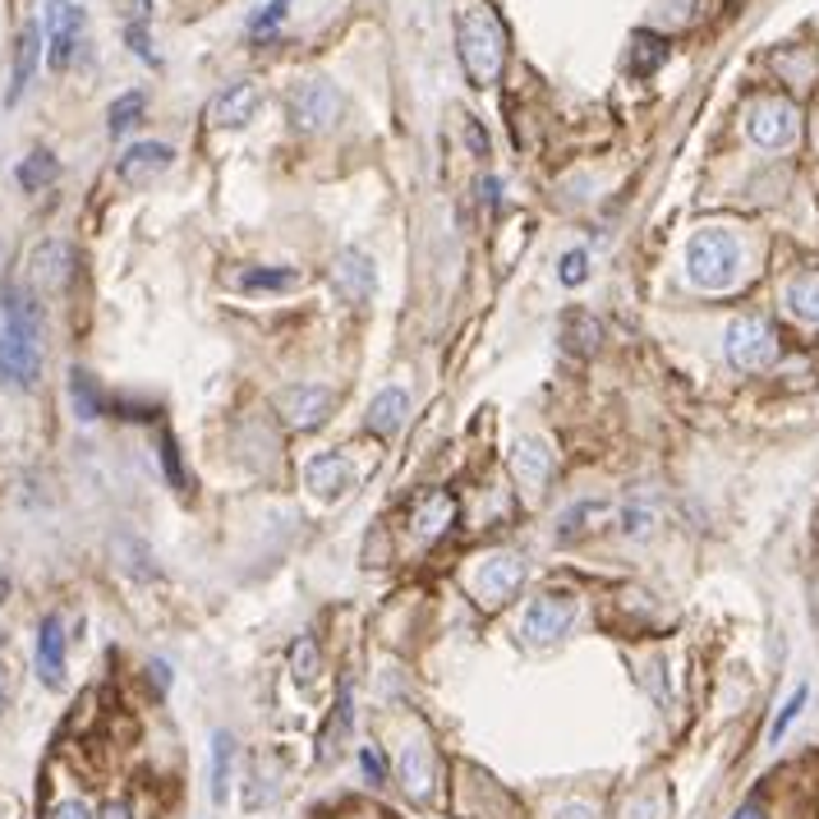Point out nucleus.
I'll return each instance as SVG.
<instances>
[{
    "label": "nucleus",
    "mask_w": 819,
    "mask_h": 819,
    "mask_svg": "<svg viewBox=\"0 0 819 819\" xmlns=\"http://www.w3.org/2000/svg\"><path fill=\"white\" fill-rule=\"evenodd\" d=\"M456 47H460V65L470 74L475 87H493L502 79L506 65V28L493 5H470L456 19Z\"/></svg>",
    "instance_id": "1"
},
{
    "label": "nucleus",
    "mask_w": 819,
    "mask_h": 819,
    "mask_svg": "<svg viewBox=\"0 0 819 819\" xmlns=\"http://www.w3.org/2000/svg\"><path fill=\"white\" fill-rule=\"evenodd\" d=\"M686 277L700 291H733L741 277V239L733 231H695L686 245Z\"/></svg>",
    "instance_id": "2"
},
{
    "label": "nucleus",
    "mask_w": 819,
    "mask_h": 819,
    "mask_svg": "<svg viewBox=\"0 0 819 819\" xmlns=\"http://www.w3.org/2000/svg\"><path fill=\"white\" fill-rule=\"evenodd\" d=\"M525 575H529V566H525V558L520 552H506V548H498V552H483V558H475V566L465 571V585H470V599L479 604V608H506L520 594V585H525Z\"/></svg>",
    "instance_id": "3"
},
{
    "label": "nucleus",
    "mask_w": 819,
    "mask_h": 819,
    "mask_svg": "<svg viewBox=\"0 0 819 819\" xmlns=\"http://www.w3.org/2000/svg\"><path fill=\"white\" fill-rule=\"evenodd\" d=\"M723 350H727V364L741 368V373H760L779 360V337H773V327L756 314L746 318H733L723 331Z\"/></svg>",
    "instance_id": "4"
},
{
    "label": "nucleus",
    "mask_w": 819,
    "mask_h": 819,
    "mask_svg": "<svg viewBox=\"0 0 819 819\" xmlns=\"http://www.w3.org/2000/svg\"><path fill=\"white\" fill-rule=\"evenodd\" d=\"M571 627H575V599L566 589H548L539 599H529L525 622H520L529 645H558Z\"/></svg>",
    "instance_id": "5"
},
{
    "label": "nucleus",
    "mask_w": 819,
    "mask_h": 819,
    "mask_svg": "<svg viewBox=\"0 0 819 819\" xmlns=\"http://www.w3.org/2000/svg\"><path fill=\"white\" fill-rule=\"evenodd\" d=\"M331 406H337V391L323 387V383H295V387H281L277 391V414L291 429H300V433L323 429Z\"/></svg>",
    "instance_id": "6"
},
{
    "label": "nucleus",
    "mask_w": 819,
    "mask_h": 819,
    "mask_svg": "<svg viewBox=\"0 0 819 819\" xmlns=\"http://www.w3.org/2000/svg\"><path fill=\"white\" fill-rule=\"evenodd\" d=\"M42 331L24 327V323H5V337H0V378L28 387L42 373V350H37Z\"/></svg>",
    "instance_id": "7"
},
{
    "label": "nucleus",
    "mask_w": 819,
    "mask_h": 819,
    "mask_svg": "<svg viewBox=\"0 0 819 819\" xmlns=\"http://www.w3.org/2000/svg\"><path fill=\"white\" fill-rule=\"evenodd\" d=\"M83 10L74 0H47V14H42V33H47V51H51V65L65 70V65L74 60V51L83 47Z\"/></svg>",
    "instance_id": "8"
},
{
    "label": "nucleus",
    "mask_w": 819,
    "mask_h": 819,
    "mask_svg": "<svg viewBox=\"0 0 819 819\" xmlns=\"http://www.w3.org/2000/svg\"><path fill=\"white\" fill-rule=\"evenodd\" d=\"M291 120H295V129H304V134H323V129H331L341 120V93L323 79L300 83L295 97H291Z\"/></svg>",
    "instance_id": "9"
},
{
    "label": "nucleus",
    "mask_w": 819,
    "mask_h": 819,
    "mask_svg": "<svg viewBox=\"0 0 819 819\" xmlns=\"http://www.w3.org/2000/svg\"><path fill=\"white\" fill-rule=\"evenodd\" d=\"M746 134L756 139L760 148H787L796 139V106L783 97H764L750 106V120H746Z\"/></svg>",
    "instance_id": "10"
},
{
    "label": "nucleus",
    "mask_w": 819,
    "mask_h": 819,
    "mask_svg": "<svg viewBox=\"0 0 819 819\" xmlns=\"http://www.w3.org/2000/svg\"><path fill=\"white\" fill-rule=\"evenodd\" d=\"M373 281H378V277H373V258H368V254L341 249L337 258H331V291H337L341 304H350V308L368 304Z\"/></svg>",
    "instance_id": "11"
},
{
    "label": "nucleus",
    "mask_w": 819,
    "mask_h": 819,
    "mask_svg": "<svg viewBox=\"0 0 819 819\" xmlns=\"http://www.w3.org/2000/svg\"><path fill=\"white\" fill-rule=\"evenodd\" d=\"M258 106H262L258 83H231L226 93L212 97L208 120H212L217 129H239V125H249V120L258 116Z\"/></svg>",
    "instance_id": "12"
},
{
    "label": "nucleus",
    "mask_w": 819,
    "mask_h": 819,
    "mask_svg": "<svg viewBox=\"0 0 819 819\" xmlns=\"http://www.w3.org/2000/svg\"><path fill=\"white\" fill-rule=\"evenodd\" d=\"M512 475H516V483H520L529 498L543 493V483H548V475H552V452H548L543 437L529 433V437L516 442V452H512Z\"/></svg>",
    "instance_id": "13"
},
{
    "label": "nucleus",
    "mask_w": 819,
    "mask_h": 819,
    "mask_svg": "<svg viewBox=\"0 0 819 819\" xmlns=\"http://www.w3.org/2000/svg\"><path fill=\"white\" fill-rule=\"evenodd\" d=\"M410 525H414V539H442L447 529L456 525V498L447 489H433L424 498H414L410 506Z\"/></svg>",
    "instance_id": "14"
},
{
    "label": "nucleus",
    "mask_w": 819,
    "mask_h": 819,
    "mask_svg": "<svg viewBox=\"0 0 819 819\" xmlns=\"http://www.w3.org/2000/svg\"><path fill=\"white\" fill-rule=\"evenodd\" d=\"M304 479H308V489H314L318 498L331 502V498H346L350 489H355V465H350L341 452H323V456L308 460Z\"/></svg>",
    "instance_id": "15"
},
{
    "label": "nucleus",
    "mask_w": 819,
    "mask_h": 819,
    "mask_svg": "<svg viewBox=\"0 0 819 819\" xmlns=\"http://www.w3.org/2000/svg\"><path fill=\"white\" fill-rule=\"evenodd\" d=\"M171 162H175V152L166 148V143H134L120 157V180L125 185H134V189H143V185H152L157 180L162 171H171Z\"/></svg>",
    "instance_id": "16"
},
{
    "label": "nucleus",
    "mask_w": 819,
    "mask_h": 819,
    "mask_svg": "<svg viewBox=\"0 0 819 819\" xmlns=\"http://www.w3.org/2000/svg\"><path fill=\"white\" fill-rule=\"evenodd\" d=\"M37 672L42 681L51 686H65V627H60V617L47 612L42 617V627H37Z\"/></svg>",
    "instance_id": "17"
},
{
    "label": "nucleus",
    "mask_w": 819,
    "mask_h": 819,
    "mask_svg": "<svg viewBox=\"0 0 819 819\" xmlns=\"http://www.w3.org/2000/svg\"><path fill=\"white\" fill-rule=\"evenodd\" d=\"M37 60H42V24H28L24 33H19V47H14V79H10V93H5L10 106L28 93V83L37 74Z\"/></svg>",
    "instance_id": "18"
},
{
    "label": "nucleus",
    "mask_w": 819,
    "mask_h": 819,
    "mask_svg": "<svg viewBox=\"0 0 819 819\" xmlns=\"http://www.w3.org/2000/svg\"><path fill=\"white\" fill-rule=\"evenodd\" d=\"M33 268L47 291H60V285H70V277H74V249L60 245V239H47V245L33 254Z\"/></svg>",
    "instance_id": "19"
},
{
    "label": "nucleus",
    "mask_w": 819,
    "mask_h": 819,
    "mask_svg": "<svg viewBox=\"0 0 819 819\" xmlns=\"http://www.w3.org/2000/svg\"><path fill=\"white\" fill-rule=\"evenodd\" d=\"M406 414H410L406 391H401V387H387V391H378V396L368 401V429L378 433V437H391L396 429L406 424Z\"/></svg>",
    "instance_id": "20"
},
{
    "label": "nucleus",
    "mask_w": 819,
    "mask_h": 819,
    "mask_svg": "<svg viewBox=\"0 0 819 819\" xmlns=\"http://www.w3.org/2000/svg\"><path fill=\"white\" fill-rule=\"evenodd\" d=\"M401 783H406L410 796H419V802H429V796H433L437 769H433L429 746H406V756H401Z\"/></svg>",
    "instance_id": "21"
},
{
    "label": "nucleus",
    "mask_w": 819,
    "mask_h": 819,
    "mask_svg": "<svg viewBox=\"0 0 819 819\" xmlns=\"http://www.w3.org/2000/svg\"><path fill=\"white\" fill-rule=\"evenodd\" d=\"M787 314L802 323H819V272H802L787 281Z\"/></svg>",
    "instance_id": "22"
},
{
    "label": "nucleus",
    "mask_w": 819,
    "mask_h": 819,
    "mask_svg": "<svg viewBox=\"0 0 819 819\" xmlns=\"http://www.w3.org/2000/svg\"><path fill=\"white\" fill-rule=\"evenodd\" d=\"M562 346L571 350V355H594V346H599V323H594V314L571 308V314L562 318Z\"/></svg>",
    "instance_id": "23"
},
{
    "label": "nucleus",
    "mask_w": 819,
    "mask_h": 819,
    "mask_svg": "<svg viewBox=\"0 0 819 819\" xmlns=\"http://www.w3.org/2000/svg\"><path fill=\"white\" fill-rule=\"evenodd\" d=\"M300 281H304L300 268H249V272H239V291L281 295V291H295Z\"/></svg>",
    "instance_id": "24"
},
{
    "label": "nucleus",
    "mask_w": 819,
    "mask_h": 819,
    "mask_svg": "<svg viewBox=\"0 0 819 819\" xmlns=\"http://www.w3.org/2000/svg\"><path fill=\"white\" fill-rule=\"evenodd\" d=\"M663 60H668V42H663V37H654V33H635V37H631V60H627V65H631L635 79L654 74Z\"/></svg>",
    "instance_id": "25"
},
{
    "label": "nucleus",
    "mask_w": 819,
    "mask_h": 819,
    "mask_svg": "<svg viewBox=\"0 0 819 819\" xmlns=\"http://www.w3.org/2000/svg\"><path fill=\"white\" fill-rule=\"evenodd\" d=\"M231 760H235V737L231 733H212V802L217 806H226Z\"/></svg>",
    "instance_id": "26"
},
{
    "label": "nucleus",
    "mask_w": 819,
    "mask_h": 819,
    "mask_svg": "<svg viewBox=\"0 0 819 819\" xmlns=\"http://www.w3.org/2000/svg\"><path fill=\"white\" fill-rule=\"evenodd\" d=\"M350 727H355V686L341 681L337 714H331V723H327V737H323V756H331V750H337V741H346V737H350Z\"/></svg>",
    "instance_id": "27"
},
{
    "label": "nucleus",
    "mask_w": 819,
    "mask_h": 819,
    "mask_svg": "<svg viewBox=\"0 0 819 819\" xmlns=\"http://www.w3.org/2000/svg\"><path fill=\"white\" fill-rule=\"evenodd\" d=\"M70 401H74L79 419H102V410H106L102 391H97V383H93V373H83V368L70 373Z\"/></svg>",
    "instance_id": "28"
},
{
    "label": "nucleus",
    "mask_w": 819,
    "mask_h": 819,
    "mask_svg": "<svg viewBox=\"0 0 819 819\" xmlns=\"http://www.w3.org/2000/svg\"><path fill=\"white\" fill-rule=\"evenodd\" d=\"M56 175H60V162L51 157V152H33V157H24V166H19V185H24L28 194H37V189H47Z\"/></svg>",
    "instance_id": "29"
},
{
    "label": "nucleus",
    "mask_w": 819,
    "mask_h": 819,
    "mask_svg": "<svg viewBox=\"0 0 819 819\" xmlns=\"http://www.w3.org/2000/svg\"><path fill=\"white\" fill-rule=\"evenodd\" d=\"M139 116H143V93H125V97L110 102V110H106V129H110V134H125V129H134V125H139Z\"/></svg>",
    "instance_id": "30"
},
{
    "label": "nucleus",
    "mask_w": 819,
    "mask_h": 819,
    "mask_svg": "<svg viewBox=\"0 0 819 819\" xmlns=\"http://www.w3.org/2000/svg\"><path fill=\"white\" fill-rule=\"evenodd\" d=\"M291 672H295V681H314L318 677V640L314 635H300L295 640V650H291Z\"/></svg>",
    "instance_id": "31"
},
{
    "label": "nucleus",
    "mask_w": 819,
    "mask_h": 819,
    "mask_svg": "<svg viewBox=\"0 0 819 819\" xmlns=\"http://www.w3.org/2000/svg\"><path fill=\"white\" fill-rule=\"evenodd\" d=\"M285 10H291V0H272V5H262V10L254 14V24H249V37H254V42H268V37L281 28Z\"/></svg>",
    "instance_id": "32"
},
{
    "label": "nucleus",
    "mask_w": 819,
    "mask_h": 819,
    "mask_svg": "<svg viewBox=\"0 0 819 819\" xmlns=\"http://www.w3.org/2000/svg\"><path fill=\"white\" fill-rule=\"evenodd\" d=\"M806 695H810L806 686H796V691L787 695V704H783V710H779V718H773V727H769V741H773V746H779V741L787 737V727L796 723V714L806 710Z\"/></svg>",
    "instance_id": "33"
},
{
    "label": "nucleus",
    "mask_w": 819,
    "mask_h": 819,
    "mask_svg": "<svg viewBox=\"0 0 819 819\" xmlns=\"http://www.w3.org/2000/svg\"><path fill=\"white\" fill-rule=\"evenodd\" d=\"M162 465H166L171 489H175V493H189V475H185V465H180V447H175V437H171V433H162Z\"/></svg>",
    "instance_id": "34"
},
{
    "label": "nucleus",
    "mask_w": 819,
    "mask_h": 819,
    "mask_svg": "<svg viewBox=\"0 0 819 819\" xmlns=\"http://www.w3.org/2000/svg\"><path fill=\"white\" fill-rule=\"evenodd\" d=\"M360 773L373 783V787H383L387 783V760H383V750L378 746H360Z\"/></svg>",
    "instance_id": "35"
},
{
    "label": "nucleus",
    "mask_w": 819,
    "mask_h": 819,
    "mask_svg": "<svg viewBox=\"0 0 819 819\" xmlns=\"http://www.w3.org/2000/svg\"><path fill=\"white\" fill-rule=\"evenodd\" d=\"M589 277V254L585 249H571L566 258H562V281L566 285H581Z\"/></svg>",
    "instance_id": "36"
},
{
    "label": "nucleus",
    "mask_w": 819,
    "mask_h": 819,
    "mask_svg": "<svg viewBox=\"0 0 819 819\" xmlns=\"http://www.w3.org/2000/svg\"><path fill=\"white\" fill-rule=\"evenodd\" d=\"M51 819H97L93 806L83 802V796H65V802L51 806Z\"/></svg>",
    "instance_id": "37"
},
{
    "label": "nucleus",
    "mask_w": 819,
    "mask_h": 819,
    "mask_svg": "<svg viewBox=\"0 0 819 819\" xmlns=\"http://www.w3.org/2000/svg\"><path fill=\"white\" fill-rule=\"evenodd\" d=\"M143 5H148V0H143ZM129 47H134L143 60H152V47H148V28H143V10H139V19H134V24H129Z\"/></svg>",
    "instance_id": "38"
},
{
    "label": "nucleus",
    "mask_w": 819,
    "mask_h": 819,
    "mask_svg": "<svg viewBox=\"0 0 819 819\" xmlns=\"http://www.w3.org/2000/svg\"><path fill=\"white\" fill-rule=\"evenodd\" d=\"M622 529H627V535H635V539H645L650 535V512H631V506H627V512H622Z\"/></svg>",
    "instance_id": "39"
},
{
    "label": "nucleus",
    "mask_w": 819,
    "mask_h": 819,
    "mask_svg": "<svg viewBox=\"0 0 819 819\" xmlns=\"http://www.w3.org/2000/svg\"><path fill=\"white\" fill-rule=\"evenodd\" d=\"M97 819H134V810H129V802H120V796H116V802H106L97 810Z\"/></svg>",
    "instance_id": "40"
},
{
    "label": "nucleus",
    "mask_w": 819,
    "mask_h": 819,
    "mask_svg": "<svg viewBox=\"0 0 819 819\" xmlns=\"http://www.w3.org/2000/svg\"><path fill=\"white\" fill-rule=\"evenodd\" d=\"M558 819H599V815H594L589 806H581V802H571V806L558 810Z\"/></svg>",
    "instance_id": "41"
},
{
    "label": "nucleus",
    "mask_w": 819,
    "mask_h": 819,
    "mask_svg": "<svg viewBox=\"0 0 819 819\" xmlns=\"http://www.w3.org/2000/svg\"><path fill=\"white\" fill-rule=\"evenodd\" d=\"M148 672H152V681H157L162 691L171 686V663H162V658H157V663H148Z\"/></svg>",
    "instance_id": "42"
},
{
    "label": "nucleus",
    "mask_w": 819,
    "mask_h": 819,
    "mask_svg": "<svg viewBox=\"0 0 819 819\" xmlns=\"http://www.w3.org/2000/svg\"><path fill=\"white\" fill-rule=\"evenodd\" d=\"M10 710V668L5 663H0V714Z\"/></svg>",
    "instance_id": "43"
},
{
    "label": "nucleus",
    "mask_w": 819,
    "mask_h": 819,
    "mask_svg": "<svg viewBox=\"0 0 819 819\" xmlns=\"http://www.w3.org/2000/svg\"><path fill=\"white\" fill-rule=\"evenodd\" d=\"M733 819H769V815H764V806H760V802H746V806H737V815H733Z\"/></svg>",
    "instance_id": "44"
},
{
    "label": "nucleus",
    "mask_w": 819,
    "mask_h": 819,
    "mask_svg": "<svg viewBox=\"0 0 819 819\" xmlns=\"http://www.w3.org/2000/svg\"><path fill=\"white\" fill-rule=\"evenodd\" d=\"M465 134H470V148H475V152H489V139H483V134H479V129H475V125H470V129H465Z\"/></svg>",
    "instance_id": "45"
},
{
    "label": "nucleus",
    "mask_w": 819,
    "mask_h": 819,
    "mask_svg": "<svg viewBox=\"0 0 819 819\" xmlns=\"http://www.w3.org/2000/svg\"><path fill=\"white\" fill-rule=\"evenodd\" d=\"M10 589V581H5V575H0V594H5Z\"/></svg>",
    "instance_id": "46"
}]
</instances>
